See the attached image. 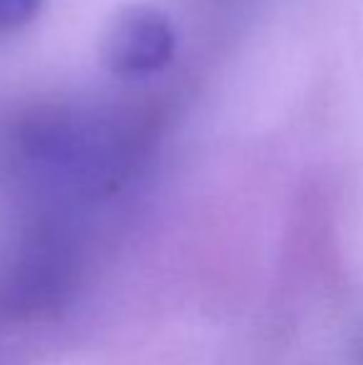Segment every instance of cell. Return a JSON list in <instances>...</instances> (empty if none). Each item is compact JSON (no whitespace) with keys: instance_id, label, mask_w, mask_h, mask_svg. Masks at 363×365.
<instances>
[{"instance_id":"6da1fadb","label":"cell","mask_w":363,"mask_h":365,"mask_svg":"<svg viewBox=\"0 0 363 365\" xmlns=\"http://www.w3.org/2000/svg\"><path fill=\"white\" fill-rule=\"evenodd\" d=\"M177 35L170 18L155 8H130L117 15L105 38V63L122 77H142L167 68Z\"/></svg>"},{"instance_id":"7a4b0ae2","label":"cell","mask_w":363,"mask_h":365,"mask_svg":"<svg viewBox=\"0 0 363 365\" xmlns=\"http://www.w3.org/2000/svg\"><path fill=\"white\" fill-rule=\"evenodd\" d=\"M43 0H0V33L23 28L35 18Z\"/></svg>"}]
</instances>
